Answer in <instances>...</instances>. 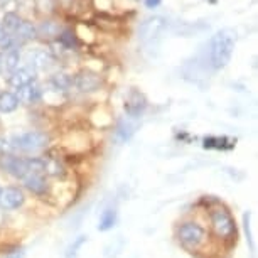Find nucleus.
<instances>
[{
	"instance_id": "1",
	"label": "nucleus",
	"mask_w": 258,
	"mask_h": 258,
	"mask_svg": "<svg viewBox=\"0 0 258 258\" xmlns=\"http://www.w3.org/2000/svg\"><path fill=\"white\" fill-rule=\"evenodd\" d=\"M236 46V34L233 29H221L213 36L209 46V59L214 70H223L231 61Z\"/></svg>"
},
{
	"instance_id": "2",
	"label": "nucleus",
	"mask_w": 258,
	"mask_h": 258,
	"mask_svg": "<svg viewBox=\"0 0 258 258\" xmlns=\"http://www.w3.org/2000/svg\"><path fill=\"white\" fill-rule=\"evenodd\" d=\"M0 169L6 170L7 174L11 176L22 179L31 172H37V174H46V164L44 159H39V157H17V155H11L6 154L0 157Z\"/></svg>"
},
{
	"instance_id": "3",
	"label": "nucleus",
	"mask_w": 258,
	"mask_h": 258,
	"mask_svg": "<svg viewBox=\"0 0 258 258\" xmlns=\"http://www.w3.org/2000/svg\"><path fill=\"white\" fill-rule=\"evenodd\" d=\"M49 135L44 132H26L12 137V147L21 152H37L47 147Z\"/></svg>"
},
{
	"instance_id": "4",
	"label": "nucleus",
	"mask_w": 258,
	"mask_h": 258,
	"mask_svg": "<svg viewBox=\"0 0 258 258\" xmlns=\"http://www.w3.org/2000/svg\"><path fill=\"white\" fill-rule=\"evenodd\" d=\"M165 27H167V19H165V17H162V16L147 17L139 26L140 41H142V42H152L154 39H157L160 34L164 32Z\"/></svg>"
},
{
	"instance_id": "5",
	"label": "nucleus",
	"mask_w": 258,
	"mask_h": 258,
	"mask_svg": "<svg viewBox=\"0 0 258 258\" xmlns=\"http://www.w3.org/2000/svg\"><path fill=\"white\" fill-rule=\"evenodd\" d=\"M211 225L214 233L220 238H231L236 233L235 221H233L231 214L225 209H216L211 213Z\"/></svg>"
},
{
	"instance_id": "6",
	"label": "nucleus",
	"mask_w": 258,
	"mask_h": 258,
	"mask_svg": "<svg viewBox=\"0 0 258 258\" xmlns=\"http://www.w3.org/2000/svg\"><path fill=\"white\" fill-rule=\"evenodd\" d=\"M177 238H179V241H181L184 246L196 248L204 241L206 233H204L203 228L199 225H196V223H184V225L179 228Z\"/></svg>"
},
{
	"instance_id": "7",
	"label": "nucleus",
	"mask_w": 258,
	"mask_h": 258,
	"mask_svg": "<svg viewBox=\"0 0 258 258\" xmlns=\"http://www.w3.org/2000/svg\"><path fill=\"white\" fill-rule=\"evenodd\" d=\"M125 113L130 116V118H139L140 115L144 113L145 108H147V98L142 91L139 90H130V93L126 95L125 98Z\"/></svg>"
},
{
	"instance_id": "8",
	"label": "nucleus",
	"mask_w": 258,
	"mask_h": 258,
	"mask_svg": "<svg viewBox=\"0 0 258 258\" xmlns=\"http://www.w3.org/2000/svg\"><path fill=\"white\" fill-rule=\"evenodd\" d=\"M26 198L24 192L17 187H6L0 191V208L2 209H17L21 208Z\"/></svg>"
},
{
	"instance_id": "9",
	"label": "nucleus",
	"mask_w": 258,
	"mask_h": 258,
	"mask_svg": "<svg viewBox=\"0 0 258 258\" xmlns=\"http://www.w3.org/2000/svg\"><path fill=\"white\" fill-rule=\"evenodd\" d=\"M100 83H101L100 76L96 75V73L88 71V70L78 73L76 78H75L76 88L81 90V91H85V93H90V91H96V90L100 88Z\"/></svg>"
},
{
	"instance_id": "10",
	"label": "nucleus",
	"mask_w": 258,
	"mask_h": 258,
	"mask_svg": "<svg viewBox=\"0 0 258 258\" xmlns=\"http://www.w3.org/2000/svg\"><path fill=\"white\" fill-rule=\"evenodd\" d=\"M22 182H24V187L29 189V191L34 194H37V196H42V194H46L47 191V179L44 174L31 172L22 179Z\"/></svg>"
},
{
	"instance_id": "11",
	"label": "nucleus",
	"mask_w": 258,
	"mask_h": 258,
	"mask_svg": "<svg viewBox=\"0 0 258 258\" xmlns=\"http://www.w3.org/2000/svg\"><path fill=\"white\" fill-rule=\"evenodd\" d=\"M19 101H24V103H34V101H37L41 98V88H39V85L36 83H29V85L22 86V88H19V93L16 95Z\"/></svg>"
},
{
	"instance_id": "12",
	"label": "nucleus",
	"mask_w": 258,
	"mask_h": 258,
	"mask_svg": "<svg viewBox=\"0 0 258 258\" xmlns=\"http://www.w3.org/2000/svg\"><path fill=\"white\" fill-rule=\"evenodd\" d=\"M32 81H34V73L31 70H27V68L12 71L11 78H9V83H11L14 88H22V86H26Z\"/></svg>"
},
{
	"instance_id": "13",
	"label": "nucleus",
	"mask_w": 258,
	"mask_h": 258,
	"mask_svg": "<svg viewBox=\"0 0 258 258\" xmlns=\"http://www.w3.org/2000/svg\"><path fill=\"white\" fill-rule=\"evenodd\" d=\"M29 64H31L34 70H46V68L51 66L52 57L49 52L46 51H34L31 56H29Z\"/></svg>"
},
{
	"instance_id": "14",
	"label": "nucleus",
	"mask_w": 258,
	"mask_h": 258,
	"mask_svg": "<svg viewBox=\"0 0 258 258\" xmlns=\"http://www.w3.org/2000/svg\"><path fill=\"white\" fill-rule=\"evenodd\" d=\"M17 106H19V100L16 95L11 93V91L0 93V111L2 113H11V111L17 110Z\"/></svg>"
},
{
	"instance_id": "15",
	"label": "nucleus",
	"mask_w": 258,
	"mask_h": 258,
	"mask_svg": "<svg viewBox=\"0 0 258 258\" xmlns=\"http://www.w3.org/2000/svg\"><path fill=\"white\" fill-rule=\"evenodd\" d=\"M21 17L17 16V14H14V12H7L6 16H4L2 19V26H0V29H2L4 32H7V34H16V31L19 29V26H21Z\"/></svg>"
},
{
	"instance_id": "16",
	"label": "nucleus",
	"mask_w": 258,
	"mask_h": 258,
	"mask_svg": "<svg viewBox=\"0 0 258 258\" xmlns=\"http://www.w3.org/2000/svg\"><path fill=\"white\" fill-rule=\"evenodd\" d=\"M14 36H17V39H21V41H32V39L37 37V27L31 22L22 21Z\"/></svg>"
},
{
	"instance_id": "17",
	"label": "nucleus",
	"mask_w": 258,
	"mask_h": 258,
	"mask_svg": "<svg viewBox=\"0 0 258 258\" xmlns=\"http://www.w3.org/2000/svg\"><path fill=\"white\" fill-rule=\"evenodd\" d=\"M115 223H116V211L113 208H108L101 213L100 221H98V230L100 231H108L115 226Z\"/></svg>"
},
{
	"instance_id": "18",
	"label": "nucleus",
	"mask_w": 258,
	"mask_h": 258,
	"mask_svg": "<svg viewBox=\"0 0 258 258\" xmlns=\"http://www.w3.org/2000/svg\"><path fill=\"white\" fill-rule=\"evenodd\" d=\"M135 126L134 123H130L128 120H121L118 126H116V139L120 140V142H126V140H130L132 139V135L135 134Z\"/></svg>"
},
{
	"instance_id": "19",
	"label": "nucleus",
	"mask_w": 258,
	"mask_h": 258,
	"mask_svg": "<svg viewBox=\"0 0 258 258\" xmlns=\"http://www.w3.org/2000/svg\"><path fill=\"white\" fill-rule=\"evenodd\" d=\"M19 61H21V54H19L17 49H9L4 56V68L9 71H16L19 66Z\"/></svg>"
},
{
	"instance_id": "20",
	"label": "nucleus",
	"mask_w": 258,
	"mask_h": 258,
	"mask_svg": "<svg viewBox=\"0 0 258 258\" xmlns=\"http://www.w3.org/2000/svg\"><path fill=\"white\" fill-rule=\"evenodd\" d=\"M51 85L54 86L56 90L64 91L73 85V80L68 75H64V73H57V75H54L51 78Z\"/></svg>"
},
{
	"instance_id": "21",
	"label": "nucleus",
	"mask_w": 258,
	"mask_h": 258,
	"mask_svg": "<svg viewBox=\"0 0 258 258\" xmlns=\"http://www.w3.org/2000/svg\"><path fill=\"white\" fill-rule=\"evenodd\" d=\"M37 34H42L46 37H54V36H59V26L56 22H51V21H44L41 26L37 27Z\"/></svg>"
},
{
	"instance_id": "22",
	"label": "nucleus",
	"mask_w": 258,
	"mask_h": 258,
	"mask_svg": "<svg viewBox=\"0 0 258 258\" xmlns=\"http://www.w3.org/2000/svg\"><path fill=\"white\" fill-rule=\"evenodd\" d=\"M44 164H46V174H51V176H62L64 174V169H62V165L57 160L44 159Z\"/></svg>"
},
{
	"instance_id": "23",
	"label": "nucleus",
	"mask_w": 258,
	"mask_h": 258,
	"mask_svg": "<svg viewBox=\"0 0 258 258\" xmlns=\"http://www.w3.org/2000/svg\"><path fill=\"white\" fill-rule=\"evenodd\" d=\"M59 44L62 47H68V49H73V47L78 46V41L75 37V34L71 31H62L61 36H59Z\"/></svg>"
},
{
	"instance_id": "24",
	"label": "nucleus",
	"mask_w": 258,
	"mask_h": 258,
	"mask_svg": "<svg viewBox=\"0 0 258 258\" xmlns=\"http://www.w3.org/2000/svg\"><path fill=\"white\" fill-rule=\"evenodd\" d=\"M86 243V236H78L75 241H73V245L70 246V250H68V253H66V258H76V255H78V250L85 245Z\"/></svg>"
},
{
	"instance_id": "25",
	"label": "nucleus",
	"mask_w": 258,
	"mask_h": 258,
	"mask_svg": "<svg viewBox=\"0 0 258 258\" xmlns=\"http://www.w3.org/2000/svg\"><path fill=\"white\" fill-rule=\"evenodd\" d=\"M243 220H245V233H246V240L248 243H250V246H251V250H253V243H251V235H250V223H248V220H250V213H246L245 216H243Z\"/></svg>"
},
{
	"instance_id": "26",
	"label": "nucleus",
	"mask_w": 258,
	"mask_h": 258,
	"mask_svg": "<svg viewBox=\"0 0 258 258\" xmlns=\"http://www.w3.org/2000/svg\"><path fill=\"white\" fill-rule=\"evenodd\" d=\"M7 258H24V251L22 248H16L14 251L7 253Z\"/></svg>"
},
{
	"instance_id": "27",
	"label": "nucleus",
	"mask_w": 258,
	"mask_h": 258,
	"mask_svg": "<svg viewBox=\"0 0 258 258\" xmlns=\"http://www.w3.org/2000/svg\"><path fill=\"white\" fill-rule=\"evenodd\" d=\"M160 4H162V0H145V7L147 9H157Z\"/></svg>"
},
{
	"instance_id": "28",
	"label": "nucleus",
	"mask_w": 258,
	"mask_h": 258,
	"mask_svg": "<svg viewBox=\"0 0 258 258\" xmlns=\"http://www.w3.org/2000/svg\"><path fill=\"white\" fill-rule=\"evenodd\" d=\"M0 68H4V56H0Z\"/></svg>"
},
{
	"instance_id": "29",
	"label": "nucleus",
	"mask_w": 258,
	"mask_h": 258,
	"mask_svg": "<svg viewBox=\"0 0 258 258\" xmlns=\"http://www.w3.org/2000/svg\"><path fill=\"white\" fill-rule=\"evenodd\" d=\"M0 191H2V189H0Z\"/></svg>"
}]
</instances>
